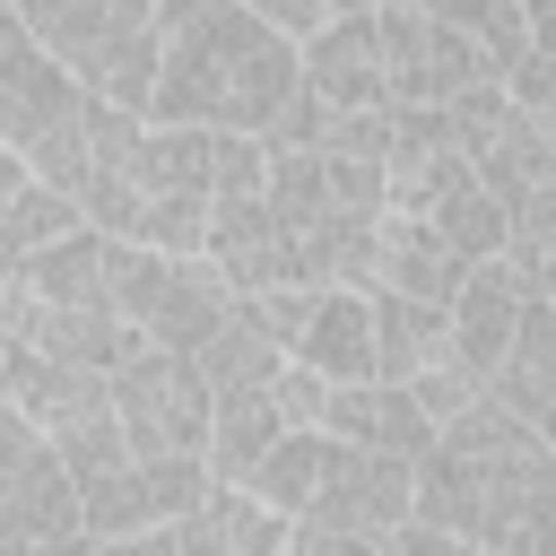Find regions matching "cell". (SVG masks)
I'll return each mask as SVG.
<instances>
[{"label": "cell", "instance_id": "1", "mask_svg": "<svg viewBox=\"0 0 556 556\" xmlns=\"http://www.w3.org/2000/svg\"><path fill=\"white\" fill-rule=\"evenodd\" d=\"M295 96H304V52L252 0H156L148 122H200V130L269 139Z\"/></svg>", "mask_w": 556, "mask_h": 556}, {"label": "cell", "instance_id": "2", "mask_svg": "<svg viewBox=\"0 0 556 556\" xmlns=\"http://www.w3.org/2000/svg\"><path fill=\"white\" fill-rule=\"evenodd\" d=\"M408 513L513 556L556 530V443L539 426H521L495 391H478L408 460Z\"/></svg>", "mask_w": 556, "mask_h": 556}, {"label": "cell", "instance_id": "3", "mask_svg": "<svg viewBox=\"0 0 556 556\" xmlns=\"http://www.w3.org/2000/svg\"><path fill=\"white\" fill-rule=\"evenodd\" d=\"M17 17L96 104L148 113V87H156V0H17Z\"/></svg>", "mask_w": 556, "mask_h": 556}, {"label": "cell", "instance_id": "4", "mask_svg": "<svg viewBox=\"0 0 556 556\" xmlns=\"http://www.w3.org/2000/svg\"><path fill=\"white\" fill-rule=\"evenodd\" d=\"M113 417L130 434V460H182L200 452L208 460V382L182 348H156L130 330V348L113 356Z\"/></svg>", "mask_w": 556, "mask_h": 556}, {"label": "cell", "instance_id": "5", "mask_svg": "<svg viewBox=\"0 0 556 556\" xmlns=\"http://www.w3.org/2000/svg\"><path fill=\"white\" fill-rule=\"evenodd\" d=\"M113 304H122V321H130L139 339H156V348H182V356H191V348L226 321L235 287H226L200 252L113 243Z\"/></svg>", "mask_w": 556, "mask_h": 556}, {"label": "cell", "instance_id": "6", "mask_svg": "<svg viewBox=\"0 0 556 556\" xmlns=\"http://www.w3.org/2000/svg\"><path fill=\"white\" fill-rule=\"evenodd\" d=\"M374 26H382V104H434L443 113V104L504 78V61L434 9H374Z\"/></svg>", "mask_w": 556, "mask_h": 556}, {"label": "cell", "instance_id": "7", "mask_svg": "<svg viewBox=\"0 0 556 556\" xmlns=\"http://www.w3.org/2000/svg\"><path fill=\"white\" fill-rule=\"evenodd\" d=\"M321 374H304L295 356L278 365V374H261V382H243V391H217L208 400V478H243L287 426H321Z\"/></svg>", "mask_w": 556, "mask_h": 556}, {"label": "cell", "instance_id": "8", "mask_svg": "<svg viewBox=\"0 0 556 556\" xmlns=\"http://www.w3.org/2000/svg\"><path fill=\"white\" fill-rule=\"evenodd\" d=\"M87 113V87L26 35V17H17V0H0V139L9 148H43L61 122H78Z\"/></svg>", "mask_w": 556, "mask_h": 556}, {"label": "cell", "instance_id": "9", "mask_svg": "<svg viewBox=\"0 0 556 556\" xmlns=\"http://www.w3.org/2000/svg\"><path fill=\"white\" fill-rule=\"evenodd\" d=\"M200 495H208V460H200V452H182V460H122L113 478L78 486V521H87V539L174 530Z\"/></svg>", "mask_w": 556, "mask_h": 556}, {"label": "cell", "instance_id": "10", "mask_svg": "<svg viewBox=\"0 0 556 556\" xmlns=\"http://www.w3.org/2000/svg\"><path fill=\"white\" fill-rule=\"evenodd\" d=\"M200 261L235 287V295H269V287H304L295 269V226L261 200V191H235V200H208V235H200Z\"/></svg>", "mask_w": 556, "mask_h": 556}, {"label": "cell", "instance_id": "11", "mask_svg": "<svg viewBox=\"0 0 556 556\" xmlns=\"http://www.w3.org/2000/svg\"><path fill=\"white\" fill-rule=\"evenodd\" d=\"M521 304H530V287H521V269H513L504 252H486V261L460 269V287H452V304H443V348H452V365H460L469 382H486V374L504 365V348H513V330H521Z\"/></svg>", "mask_w": 556, "mask_h": 556}, {"label": "cell", "instance_id": "12", "mask_svg": "<svg viewBox=\"0 0 556 556\" xmlns=\"http://www.w3.org/2000/svg\"><path fill=\"white\" fill-rule=\"evenodd\" d=\"M321 426L356 452H391V460H417L434 443V408L408 391V382H330L321 391Z\"/></svg>", "mask_w": 556, "mask_h": 556}, {"label": "cell", "instance_id": "13", "mask_svg": "<svg viewBox=\"0 0 556 556\" xmlns=\"http://www.w3.org/2000/svg\"><path fill=\"white\" fill-rule=\"evenodd\" d=\"M287 356L321 382H374V295L365 287H313Z\"/></svg>", "mask_w": 556, "mask_h": 556}, {"label": "cell", "instance_id": "14", "mask_svg": "<svg viewBox=\"0 0 556 556\" xmlns=\"http://www.w3.org/2000/svg\"><path fill=\"white\" fill-rule=\"evenodd\" d=\"M313 521H339V530L391 539V530L408 521V460L339 443V460H330V478H321V495H313Z\"/></svg>", "mask_w": 556, "mask_h": 556}, {"label": "cell", "instance_id": "15", "mask_svg": "<svg viewBox=\"0 0 556 556\" xmlns=\"http://www.w3.org/2000/svg\"><path fill=\"white\" fill-rule=\"evenodd\" d=\"M486 391H495L521 426H539V434L556 443V295H530V304H521V330H513L504 365L486 374Z\"/></svg>", "mask_w": 556, "mask_h": 556}, {"label": "cell", "instance_id": "16", "mask_svg": "<svg viewBox=\"0 0 556 556\" xmlns=\"http://www.w3.org/2000/svg\"><path fill=\"white\" fill-rule=\"evenodd\" d=\"M295 52H304V87H313L321 104H382V26H374V9L330 17V26L304 35Z\"/></svg>", "mask_w": 556, "mask_h": 556}, {"label": "cell", "instance_id": "17", "mask_svg": "<svg viewBox=\"0 0 556 556\" xmlns=\"http://www.w3.org/2000/svg\"><path fill=\"white\" fill-rule=\"evenodd\" d=\"M460 269H469V261H460V252H452L434 226H417V217H391V208H382L365 287H382V295H417V304H452Z\"/></svg>", "mask_w": 556, "mask_h": 556}, {"label": "cell", "instance_id": "18", "mask_svg": "<svg viewBox=\"0 0 556 556\" xmlns=\"http://www.w3.org/2000/svg\"><path fill=\"white\" fill-rule=\"evenodd\" d=\"M174 530H182V556H287V513H269L252 486H226V478H208V495Z\"/></svg>", "mask_w": 556, "mask_h": 556}, {"label": "cell", "instance_id": "19", "mask_svg": "<svg viewBox=\"0 0 556 556\" xmlns=\"http://www.w3.org/2000/svg\"><path fill=\"white\" fill-rule=\"evenodd\" d=\"M330 460H339V434H330V426H287V434H278V443H269L235 486H252L269 513H287V521H295V513H313V495H321Z\"/></svg>", "mask_w": 556, "mask_h": 556}, {"label": "cell", "instance_id": "20", "mask_svg": "<svg viewBox=\"0 0 556 556\" xmlns=\"http://www.w3.org/2000/svg\"><path fill=\"white\" fill-rule=\"evenodd\" d=\"M191 365H200V382H208V400H217V391H243V382L278 374V365H287V348H278V330L261 321V304H252V295H235V304H226V321L191 348Z\"/></svg>", "mask_w": 556, "mask_h": 556}, {"label": "cell", "instance_id": "21", "mask_svg": "<svg viewBox=\"0 0 556 556\" xmlns=\"http://www.w3.org/2000/svg\"><path fill=\"white\" fill-rule=\"evenodd\" d=\"M374 295V382H417L426 365H443V304H417V295Z\"/></svg>", "mask_w": 556, "mask_h": 556}, {"label": "cell", "instance_id": "22", "mask_svg": "<svg viewBox=\"0 0 556 556\" xmlns=\"http://www.w3.org/2000/svg\"><path fill=\"white\" fill-rule=\"evenodd\" d=\"M70 530H87V521H78V486H70L61 460L0 486V539H70Z\"/></svg>", "mask_w": 556, "mask_h": 556}, {"label": "cell", "instance_id": "23", "mask_svg": "<svg viewBox=\"0 0 556 556\" xmlns=\"http://www.w3.org/2000/svg\"><path fill=\"white\" fill-rule=\"evenodd\" d=\"M504 261L521 269L530 295H556V182H539L504 208Z\"/></svg>", "mask_w": 556, "mask_h": 556}, {"label": "cell", "instance_id": "24", "mask_svg": "<svg viewBox=\"0 0 556 556\" xmlns=\"http://www.w3.org/2000/svg\"><path fill=\"white\" fill-rule=\"evenodd\" d=\"M426 9H434V17H452L460 35H478L495 61H513V52L530 43V9H521V0H426Z\"/></svg>", "mask_w": 556, "mask_h": 556}, {"label": "cell", "instance_id": "25", "mask_svg": "<svg viewBox=\"0 0 556 556\" xmlns=\"http://www.w3.org/2000/svg\"><path fill=\"white\" fill-rule=\"evenodd\" d=\"M52 460V443H43V426L17 408V400H0V486H17V478H35Z\"/></svg>", "mask_w": 556, "mask_h": 556}, {"label": "cell", "instance_id": "26", "mask_svg": "<svg viewBox=\"0 0 556 556\" xmlns=\"http://www.w3.org/2000/svg\"><path fill=\"white\" fill-rule=\"evenodd\" d=\"M504 96L530 104V113H556V43H521L504 61Z\"/></svg>", "mask_w": 556, "mask_h": 556}, {"label": "cell", "instance_id": "27", "mask_svg": "<svg viewBox=\"0 0 556 556\" xmlns=\"http://www.w3.org/2000/svg\"><path fill=\"white\" fill-rule=\"evenodd\" d=\"M252 9H261L278 35H295V43H304V35H321L330 17H356V9H374V0H252Z\"/></svg>", "mask_w": 556, "mask_h": 556}, {"label": "cell", "instance_id": "28", "mask_svg": "<svg viewBox=\"0 0 556 556\" xmlns=\"http://www.w3.org/2000/svg\"><path fill=\"white\" fill-rule=\"evenodd\" d=\"M96 556H182V530H130V539H96Z\"/></svg>", "mask_w": 556, "mask_h": 556}, {"label": "cell", "instance_id": "29", "mask_svg": "<svg viewBox=\"0 0 556 556\" xmlns=\"http://www.w3.org/2000/svg\"><path fill=\"white\" fill-rule=\"evenodd\" d=\"M0 556H96V539L87 530H70V539H0Z\"/></svg>", "mask_w": 556, "mask_h": 556}, {"label": "cell", "instance_id": "30", "mask_svg": "<svg viewBox=\"0 0 556 556\" xmlns=\"http://www.w3.org/2000/svg\"><path fill=\"white\" fill-rule=\"evenodd\" d=\"M26 182H35V165H26V148H9V139H0V217L17 208V191H26Z\"/></svg>", "mask_w": 556, "mask_h": 556}, {"label": "cell", "instance_id": "31", "mask_svg": "<svg viewBox=\"0 0 556 556\" xmlns=\"http://www.w3.org/2000/svg\"><path fill=\"white\" fill-rule=\"evenodd\" d=\"M539 122H547V174H556V113H539Z\"/></svg>", "mask_w": 556, "mask_h": 556}, {"label": "cell", "instance_id": "32", "mask_svg": "<svg viewBox=\"0 0 556 556\" xmlns=\"http://www.w3.org/2000/svg\"><path fill=\"white\" fill-rule=\"evenodd\" d=\"M374 9H426V0H374Z\"/></svg>", "mask_w": 556, "mask_h": 556}, {"label": "cell", "instance_id": "33", "mask_svg": "<svg viewBox=\"0 0 556 556\" xmlns=\"http://www.w3.org/2000/svg\"><path fill=\"white\" fill-rule=\"evenodd\" d=\"M374 556H400V547H391V539H382V547H374Z\"/></svg>", "mask_w": 556, "mask_h": 556}]
</instances>
